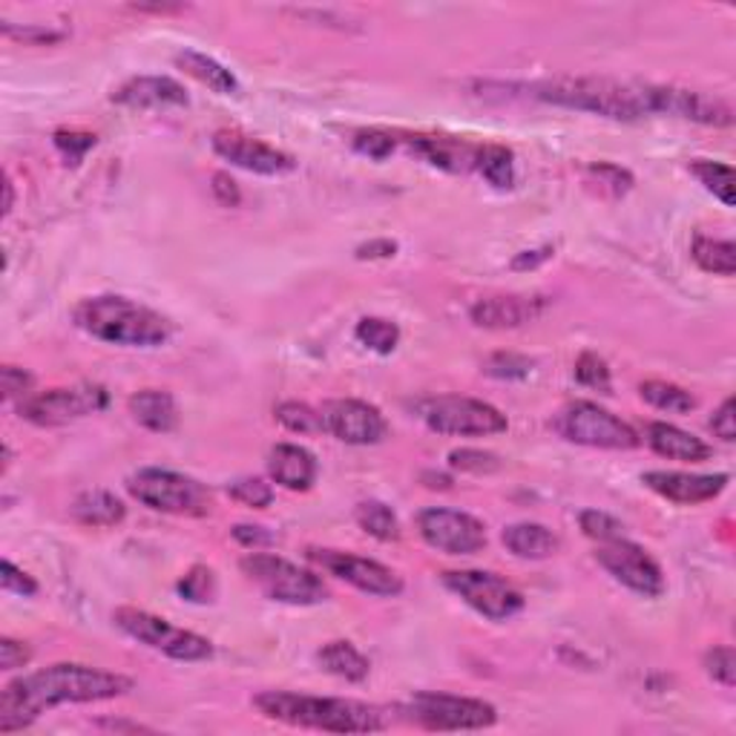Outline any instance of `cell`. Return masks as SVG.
<instances>
[{"label": "cell", "mask_w": 736, "mask_h": 736, "mask_svg": "<svg viewBox=\"0 0 736 736\" xmlns=\"http://www.w3.org/2000/svg\"><path fill=\"white\" fill-rule=\"evenodd\" d=\"M253 705L268 719L297 725V728L328 730V734H377L388 725L380 707L358 700H340V696L265 691L253 696Z\"/></svg>", "instance_id": "3957f363"}, {"label": "cell", "mask_w": 736, "mask_h": 736, "mask_svg": "<svg viewBox=\"0 0 736 736\" xmlns=\"http://www.w3.org/2000/svg\"><path fill=\"white\" fill-rule=\"evenodd\" d=\"M0 388H3V400L12 403L15 397H30L32 388V374H26L18 365H3V372H0Z\"/></svg>", "instance_id": "c3c4849f"}, {"label": "cell", "mask_w": 736, "mask_h": 736, "mask_svg": "<svg viewBox=\"0 0 736 736\" xmlns=\"http://www.w3.org/2000/svg\"><path fill=\"white\" fill-rule=\"evenodd\" d=\"M532 372V360L521 358V354H513V351H501V354H492L486 360V374L498 380H524Z\"/></svg>", "instance_id": "f6af8a7d"}, {"label": "cell", "mask_w": 736, "mask_h": 736, "mask_svg": "<svg viewBox=\"0 0 736 736\" xmlns=\"http://www.w3.org/2000/svg\"><path fill=\"white\" fill-rule=\"evenodd\" d=\"M110 395L105 386L81 383L73 388H50L21 400V417L35 426H64L87 415L107 409Z\"/></svg>", "instance_id": "7c38bea8"}, {"label": "cell", "mask_w": 736, "mask_h": 736, "mask_svg": "<svg viewBox=\"0 0 736 736\" xmlns=\"http://www.w3.org/2000/svg\"><path fill=\"white\" fill-rule=\"evenodd\" d=\"M73 515H75V521L84 524V527L105 529V527H116V524L124 521L127 509H124V504L112 495V492L92 490L75 498Z\"/></svg>", "instance_id": "4316f807"}, {"label": "cell", "mask_w": 736, "mask_h": 736, "mask_svg": "<svg viewBox=\"0 0 736 736\" xmlns=\"http://www.w3.org/2000/svg\"><path fill=\"white\" fill-rule=\"evenodd\" d=\"M268 472L290 492H308L317 481V458L297 443H276L268 452Z\"/></svg>", "instance_id": "7402d4cb"}, {"label": "cell", "mask_w": 736, "mask_h": 736, "mask_svg": "<svg viewBox=\"0 0 736 736\" xmlns=\"http://www.w3.org/2000/svg\"><path fill=\"white\" fill-rule=\"evenodd\" d=\"M693 262L705 274L714 276H734L736 274V245L730 239L696 237L691 245Z\"/></svg>", "instance_id": "f546056e"}, {"label": "cell", "mask_w": 736, "mask_h": 736, "mask_svg": "<svg viewBox=\"0 0 736 736\" xmlns=\"http://www.w3.org/2000/svg\"><path fill=\"white\" fill-rule=\"evenodd\" d=\"M351 147L363 153V156L374 158V162H383L395 153L397 139L386 130H358V133L351 135Z\"/></svg>", "instance_id": "74e56055"}, {"label": "cell", "mask_w": 736, "mask_h": 736, "mask_svg": "<svg viewBox=\"0 0 736 736\" xmlns=\"http://www.w3.org/2000/svg\"><path fill=\"white\" fill-rule=\"evenodd\" d=\"M501 538H504L506 550L518 558H527V561H543V558L556 556L558 550V538L543 524H513L504 529Z\"/></svg>", "instance_id": "484cf974"}, {"label": "cell", "mask_w": 736, "mask_h": 736, "mask_svg": "<svg viewBox=\"0 0 736 736\" xmlns=\"http://www.w3.org/2000/svg\"><path fill=\"white\" fill-rule=\"evenodd\" d=\"M75 322L96 340L124 345V349H158L173 337L167 317L135 299L116 297V294L84 299L81 306L75 308Z\"/></svg>", "instance_id": "277c9868"}, {"label": "cell", "mask_w": 736, "mask_h": 736, "mask_svg": "<svg viewBox=\"0 0 736 736\" xmlns=\"http://www.w3.org/2000/svg\"><path fill=\"white\" fill-rule=\"evenodd\" d=\"M0 584H3V590L7 593H15V595H23V598H30V595L37 593V584L32 575H26L23 570H18L12 561H3L0 564Z\"/></svg>", "instance_id": "681fc988"}, {"label": "cell", "mask_w": 736, "mask_h": 736, "mask_svg": "<svg viewBox=\"0 0 736 736\" xmlns=\"http://www.w3.org/2000/svg\"><path fill=\"white\" fill-rule=\"evenodd\" d=\"M409 147L431 167L447 173L477 171V156H481V144L454 139V135H409Z\"/></svg>", "instance_id": "44dd1931"}, {"label": "cell", "mask_w": 736, "mask_h": 736, "mask_svg": "<svg viewBox=\"0 0 736 736\" xmlns=\"http://www.w3.org/2000/svg\"><path fill=\"white\" fill-rule=\"evenodd\" d=\"M417 532L431 550L447 556H475L486 547V527L475 515L447 506H431L417 515Z\"/></svg>", "instance_id": "4fadbf2b"}, {"label": "cell", "mask_w": 736, "mask_h": 736, "mask_svg": "<svg viewBox=\"0 0 736 736\" xmlns=\"http://www.w3.org/2000/svg\"><path fill=\"white\" fill-rule=\"evenodd\" d=\"M647 490H653L656 495L673 501L682 506H696L705 501L719 498L725 486H728V475H691V472H647L641 475Z\"/></svg>", "instance_id": "d6986e66"}, {"label": "cell", "mask_w": 736, "mask_h": 736, "mask_svg": "<svg viewBox=\"0 0 736 736\" xmlns=\"http://www.w3.org/2000/svg\"><path fill=\"white\" fill-rule=\"evenodd\" d=\"M210 144H213L216 156H222L224 162L237 164L248 173H260V176H283L297 167L294 156L242 133V130H216Z\"/></svg>", "instance_id": "e0dca14e"}, {"label": "cell", "mask_w": 736, "mask_h": 736, "mask_svg": "<svg viewBox=\"0 0 736 736\" xmlns=\"http://www.w3.org/2000/svg\"><path fill=\"white\" fill-rule=\"evenodd\" d=\"M670 87L616 81V78H552L532 87V96L567 110L593 112L613 121L668 116Z\"/></svg>", "instance_id": "7a4b0ae2"}, {"label": "cell", "mask_w": 736, "mask_h": 736, "mask_svg": "<svg viewBox=\"0 0 736 736\" xmlns=\"http://www.w3.org/2000/svg\"><path fill=\"white\" fill-rule=\"evenodd\" d=\"M135 12H156V15H167V12H182L185 7H133Z\"/></svg>", "instance_id": "91938a15"}, {"label": "cell", "mask_w": 736, "mask_h": 736, "mask_svg": "<svg viewBox=\"0 0 736 736\" xmlns=\"http://www.w3.org/2000/svg\"><path fill=\"white\" fill-rule=\"evenodd\" d=\"M587 176L598 182V187H602L604 194H611V196H625L633 187L630 171H625V167H618V164H611V162L590 164Z\"/></svg>", "instance_id": "ab89813d"}, {"label": "cell", "mask_w": 736, "mask_h": 736, "mask_svg": "<svg viewBox=\"0 0 736 736\" xmlns=\"http://www.w3.org/2000/svg\"><path fill=\"white\" fill-rule=\"evenodd\" d=\"M736 406H734V397H728V400L722 403L719 409H716V415L711 417V431H714L716 438L725 440V443H734L736 440Z\"/></svg>", "instance_id": "816d5d0a"}, {"label": "cell", "mask_w": 736, "mask_h": 736, "mask_svg": "<svg viewBox=\"0 0 736 736\" xmlns=\"http://www.w3.org/2000/svg\"><path fill=\"white\" fill-rule=\"evenodd\" d=\"M668 116H677L684 121H696L705 127H730L734 124V110L728 101L716 96L696 90H682V87H670L668 96Z\"/></svg>", "instance_id": "603a6c76"}, {"label": "cell", "mask_w": 736, "mask_h": 736, "mask_svg": "<svg viewBox=\"0 0 736 736\" xmlns=\"http://www.w3.org/2000/svg\"><path fill=\"white\" fill-rule=\"evenodd\" d=\"M556 431L570 443L590 449L625 452V449L639 447V435L633 431V426L590 400L570 403L567 409H561V415L556 417Z\"/></svg>", "instance_id": "9c48e42d"}, {"label": "cell", "mask_w": 736, "mask_h": 736, "mask_svg": "<svg viewBox=\"0 0 736 736\" xmlns=\"http://www.w3.org/2000/svg\"><path fill=\"white\" fill-rule=\"evenodd\" d=\"M547 297H529V294H506V297H486L477 299L469 308V320L477 328H521L527 322H536L547 311Z\"/></svg>", "instance_id": "ac0fdd59"}, {"label": "cell", "mask_w": 736, "mask_h": 736, "mask_svg": "<svg viewBox=\"0 0 736 736\" xmlns=\"http://www.w3.org/2000/svg\"><path fill=\"white\" fill-rule=\"evenodd\" d=\"M358 340L363 342L365 349L377 351V354H392L400 342V328L397 322L383 320V317H363L354 328Z\"/></svg>", "instance_id": "e575fe53"}, {"label": "cell", "mask_w": 736, "mask_h": 736, "mask_svg": "<svg viewBox=\"0 0 736 736\" xmlns=\"http://www.w3.org/2000/svg\"><path fill=\"white\" fill-rule=\"evenodd\" d=\"M276 420L294 435H317L322 431V415L320 409H311L308 403L285 400L276 406Z\"/></svg>", "instance_id": "d590c367"}, {"label": "cell", "mask_w": 736, "mask_h": 736, "mask_svg": "<svg viewBox=\"0 0 736 736\" xmlns=\"http://www.w3.org/2000/svg\"><path fill=\"white\" fill-rule=\"evenodd\" d=\"M403 714L426 730H484L498 722V711L490 702L435 691L415 693Z\"/></svg>", "instance_id": "30bf717a"}, {"label": "cell", "mask_w": 736, "mask_h": 736, "mask_svg": "<svg viewBox=\"0 0 736 736\" xmlns=\"http://www.w3.org/2000/svg\"><path fill=\"white\" fill-rule=\"evenodd\" d=\"M213 185H210V190H213V199L222 205V208H237L239 201H242V194H239V185L237 182L228 176V173H216Z\"/></svg>", "instance_id": "f5cc1de1"}, {"label": "cell", "mask_w": 736, "mask_h": 736, "mask_svg": "<svg viewBox=\"0 0 736 736\" xmlns=\"http://www.w3.org/2000/svg\"><path fill=\"white\" fill-rule=\"evenodd\" d=\"M112 622L121 633H127L130 639L142 641V645L153 647L158 653L171 656L176 662H201L213 656V645L205 636L194 630H182V627L164 622V618L153 616L147 611H135V607H119L112 613Z\"/></svg>", "instance_id": "ba28073f"}, {"label": "cell", "mask_w": 736, "mask_h": 736, "mask_svg": "<svg viewBox=\"0 0 736 736\" xmlns=\"http://www.w3.org/2000/svg\"><path fill=\"white\" fill-rule=\"evenodd\" d=\"M130 415L135 417V424H142L150 431H173L179 424V409H176V400H173L167 392H158V388H144L139 395L130 397Z\"/></svg>", "instance_id": "d4e9b609"}, {"label": "cell", "mask_w": 736, "mask_h": 736, "mask_svg": "<svg viewBox=\"0 0 736 736\" xmlns=\"http://www.w3.org/2000/svg\"><path fill=\"white\" fill-rule=\"evenodd\" d=\"M579 524H581V532L598 543L625 538V524L616 521L613 515L602 513V509H584V513L579 515Z\"/></svg>", "instance_id": "8d00e7d4"}, {"label": "cell", "mask_w": 736, "mask_h": 736, "mask_svg": "<svg viewBox=\"0 0 736 736\" xmlns=\"http://www.w3.org/2000/svg\"><path fill=\"white\" fill-rule=\"evenodd\" d=\"M239 567L274 602L294 604V607H311V604H320L328 598V587L322 584L320 575H314L311 570H303V567L288 561V558L253 550L251 556L239 561Z\"/></svg>", "instance_id": "8992f818"}, {"label": "cell", "mask_w": 736, "mask_h": 736, "mask_svg": "<svg viewBox=\"0 0 736 736\" xmlns=\"http://www.w3.org/2000/svg\"><path fill=\"white\" fill-rule=\"evenodd\" d=\"M647 447L653 449L656 454L668 458V461H682V463H702L711 458V452H714L705 440L691 435V431L679 429V426L673 424L647 426Z\"/></svg>", "instance_id": "cb8c5ba5"}, {"label": "cell", "mask_w": 736, "mask_h": 736, "mask_svg": "<svg viewBox=\"0 0 736 736\" xmlns=\"http://www.w3.org/2000/svg\"><path fill=\"white\" fill-rule=\"evenodd\" d=\"M0 30H3V35L7 37H12V41H23V44H32V46L58 44V41H64V35H67V32H58V30H53V26H41V23H32V26L3 23Z\"/></svg>", "instance_id": "7dc6e473"}, {"label": "cell", "mask_w": 736, "mask_h": 736, "mask_svg": "<svg viewBox=\"0 0 736 736\" xmlns=\"http://www.w3.org/2000/svg\"><path fill=\"white\" fill-rule=\"evenodd\" d=\"M477 173L490 182L492 187H513L515 182V162L513 150L504 144H481V156H477Z\"/></svg>", "instance_id": "d6a6232c"}, {"label": "cell", "mask_w": 736, "mask_h": 736, "mask_svg": "<svg viewBox=\"0 0 736 736\" xmlns=\"http://www.w3.org/2000/svg\"><path fill=\"white\" fill-rule=\"evenodd\" d=\"M354 518H358L360 529L377 538V541H397L400 538V521L392 513V506H386L383 501H363Z\"/></svg>", "instance_id": "1f68e13d"}, {"label": "cell", "mask_w": 736, "mask_h": 736, "mask_svg": "<svg viewBox=\"0 0 736 736\" xmlns=\"http://www.w3.org/2000/svg\"><path fill=\"white\" fill-rule=\"evenodd\" d=\"M3 194H7V199H3V216L12 213V205H15V187H12V179H3Z\"/></svg>", "instance_id": "6f0895ef"}, {"label": "cell", "mask_w": 736, "mask_h": 736, "mask_svg": "<svg viewBox=\"0 0 736 736\" xmlns=\"http://www.w3.org/2000/svg\"><path fill=\"white\" fill-rule=\"evenodd\" d=\"M575 380L581 386L598 388V392H611V369L604 363L598 354L593 351H584L579 360H575Z\"/></svg>", "instance_id": "b9f144b4"}, {"label": "cell", "mask_w": 736, "mask_h": 736, "mask_svg": "<svg viewBox=\"0 0 736 736\" xmlns=\"http://www.w3.org/2000/svg\"><path fill=\"white\" fill-rule=\"evenodd\" d=\"M233 538H237L242 547L248 550H262V547H271L274 543V536H271L265 527H251V524H239L233 527Z\"/></svg>", "instance_id": "db71d44e"}, {"label": "cell", "mask_w": 736, "mask_h": 736, "mask_svg": "<svg viewBox=\"0 0 736 736\" xmlns=\"http://www.w3.org/2000/svg\"><path fill=\"white\" fill-rule=\"evenodd\" d=\"M550 256H552L550 245L538 248V251H524V253H518L513 262H509V268H513V271H536L538 265H543V262L550 260Z\"/></svg>", "instance_id": "9f6ffc18"}, {"label": "cell", "mask_w": 736, "mask_h": 736, "mask_svg": "<svg viewBox=\"0 0 736 736\" xmlns=\"http://www.w3.org/2000/svg\"><path fill=\"white\" fill-rule=\"evenodd\" d=\"M397 253V242L392 239H372L358 248V260H392Z\"/></svg>", "instance_id": "11a10c76"}, {"label": "cell", "mask_w": 736, "mask_h": 736, "mask_svg": "<svg viewBox=\"0 0 736 736\" xmlns=\"http://www.w3.org/2000/svg\"><path fill=\"white\" fill-rule=\"evenodd\" d=\"M424 481H435V484H429L431 490H449L452 486V477L449 475H424Z\"/></svg>", "instance_id": "680465c9"}, {"label": "cell", "mask_w": 736, "mask_h": 736, "mask_svg": "<svg viewBox=\"0 0 736 736\" xmlns=\"http://www.w3.org/2000/svg\"><path fill=\"white\" fill-rule=\"evenodd\" d=\"M641 397H645L653 409L670 411V415H684V411L696 409V397L691 392H684L677 383H664V380H647L639 386Z\"/></svg>", "instance_id": "4dcf8cb0"}, {"label": "cell", "mask_w": 736, "mask_h": 736, "mask_svg": "<svg viewBox=\"0 0 736 736\" xmlns=\"http://www.w3.org/2000/svg\"><path fill=\"white\" fill-rule=\"evenodd\" d=\"M176 67L185 69L190 78H196L199 84H205L208 90L219 92V96H231L239 90L237 78H233L231 69H224L216 58L205 53H196V50H185V53L176 55Z\"/></svg>", "instance_id": "83f0119b"}, {"label": "cell", "mask_w": 736, "mask_h": 736, "mask_svg": "<svg viewBox=\"0 0 736 736\" xmlns=\"http://www.w3.org/2000/svg\"><path fill=\"white\" fill-rule=\"evenodd\" d=\"M449 466L461 469V472H472V475H486L501 466L498 454L481 452V449H454L449 454Z\"/></svg>", "instance_id": "ee69618b"}, {"label": "cell", "mask_w": 736, "mask_h": 736, "mask_svg": "<svg viewBox=\"0 0 736 736\" xmlns=\"http://www.w3.org/2000/svg\"><path fill=\"white\" fill-rule=\"evenodd\" d=\"M55 147L64 153V158H69V164H78L92 147H96V135L81 133V130H58L53 135Z\"/></svg>", "instance_id": "bcb514c9"}, {"label": "cell", "mask_w": 736, "mask_h": 736, "mask_svg": "<svg viewBox=\"0 0 736 736\" xmlns=\"http://www.w3.org/2000/svg\"><path fill=\"white\" fill-rule=\"evenodd\" d=\"M705 670L707 677L719 682L722 688H734L736 684V653L734 647H714L705 653Z\"/></svg>", "instance_id": "7bdbcfd3"}, {"label": "cell", "mask_w": 736, "mask_h": 736, "mask_svg": "<svg viewBox=\"0 0 736 736\" xmlns=\"http://www.w3.org/2000/svg\"><path fill=\"white\" fill-rule=\"evenodd\" d=\"M228 495L239 504L251 506V509H265L274 501V490L271 484H265L262 477H242V481H233L228 486Z\"/></svg>", "instance_id": "60d3db41"}, {"label": "cell", "mask_w": 736, "mask_h": 736, "mask_svg": "<svg viewBox=\"0 0 736 736\" xmlns=\"http://www.w3.org/2000/svg\"><path fill=\"white\" fill-rule=\"evenodd\" d=\"M101 728H112V730H147L142 725H127V722H101Z\"/></svg>", "instance_id": "94428289"}, {"label": "cell", "mask_w": 736, "mask_h": 736, "mask_svg": "<svg viewBox=\"0 0 736 736\" xmlns=\"http://www.w3.org/2000/svg\"><path fill=\"white\" fill-rule=\"evenodd\" d=\"M179 593L182 598L196 604H208L213 602L216 595V575L210 567H194L185 579L179 581Z\"/></svg>", "instance_id": "f35d334b"}, {"label": "cell", "mask_w": 736, "mask_h": 736, "mask_svg": "<svg viewBox=\"0 0 736 736\" xmlns=\"http://www.w3.org/2000/svg\"><path fill=\"white\" fill-rule=\"evenodd\" d=\"M30 659L32 650L23 641L9 639V636L0 639V670H18L23 664H30Z\"/></svg>", "instance_id": "f907efd6"}, {"label": "cell", "mask_w": 736, "mask_h": 736, "mask_svg": "<svg viewBox=\"0 0 736 736\" xmlns=\"http://www.w3.org/2000/svg\"><path fill=\"white\" fill-rule=\"evenodd\" d=\"M691 173L700 179V185H705L707 194H714L722 205H728V208L734 205V171H730V164L696 158L691 164Z\"/></svg>", "instance_id": "836d02e7"}, {"label": "cell", "mask_w": 736, "mask_h": 736, "mask_svg": "<svg viewBox=\"0 0 736 736\" xmlns=\"http://www.w3.org/2000/svg\"><path fill=\"white\" fill-rule=\"evenodd\" d=\"M417 417L438 435L452 438H490L506 431V415L475 397L443 395L417 403Z\"/></svg>", "instance_id": "52a82bcc"}, {"label": "cell", "mask_w": 736, "mask_h": 736, "mask_svg": "<svg viewBox=\"0 0 736 736\" xmlns=\"http://www.w3.org/2000/svg\"><path fill=\"white\" fill-rule=\"evenodd\" d=\"M127 490L139 504L167 515H187V518H201L210 513L213 495L196 477L171 472V469H139Z\"/></svg>", "instance_id": "5b68a950"}, {"label": "cell", "mask_w": 736, "mask_h": 736, "mask_svg": "<svg viewBox=\"0 0 736 736\" xmlns=\"http://www.w3.org/2000/svg\"><path fill=\"white\" fill-rule=\"evenodd\" d=\"M308 558L314 564L322 567L326 573L337 575L351 587H358L360 593L380 595V598H395L403 593V579L392 570V567L372 561V558L363 556H351V552L342 550H320V547H311Z\"/></svg>", "instance_id": "9a60e30c"}, {"label": "cell", "mask_w": 736, "mask_h": 736, "mask_svg": "<svg viewBox=\"0 0 736 736\" xmlns=\"http://www.w3.org/2000/svg\"><path fill=\"white\" fill-rule=\"evenodd\" d=\"M112 101L127 110H162V107H187V92L167 75H139L121 84L112 92Z\"/></svg>", "instance_id": "ffe728a7"}, {"label": "cell", "mask_w": 736, "mask_h": 736, "mask_svg": "<svg viewBox=\"0 0 736 736\" xmlns=\"http://www.w3.org/2000/svg\"><path fill=\"white\" fill-rule=\"evenodd\" d=\"M317 662L331 677H340L345 682H363L369 677V670H372L369 659L351 641H328V645H322L320 653H317Z\"/></svg>", "instance_id": "f1b7e54d"}, {"label": "cell", "mask_w": 736, "mask_h": 736, "mask_svg": "<svg viewBox=\"0 0 736 736\" xmlns=\"http://www.w3.org/2000/svg\"><path fill=\"white\" fill-rule=\"evenodd\" d=\"M595 561L618 581L625 584L633 593L645 595V598H656L664 593V573L662 567L656 564L653 558L647 556L645 547L627 541V538H616V541L598 543L595 550Z\"/></svg>", "instance_id": "5bb4252c"}, {"label": "cell", "mask_w": 736, "mask_h": 736, "mask_svg": "<svg viewBox=\"0 0 736 736\" xmlns=\"http://www.w3.org/2000/svg\"><path fill=\"white\" fill-rule=\"evenodd\" d=\"M133 691V679L90 668V664L58 662L44 670L18 677L0 693V734L30 728L44 711L58 705L107 702Z\"/></svg>", "instance_id": "6da1fadb"}, {"label": "cell", "mask_w": 736, "mask_h": 736, "mask_svg": "<svg viewBox=\"0 0 736 736\" xmlns=\"http://www.w3.org/2000/svg\"><path fill=\"white\" fill-rule=\"evenodd\" d=\"M322 431L351 447H374L388 435V424L377 406L354 397H337L322 403Z\"/></svg>", "instance_id": "2e32d148"}, {"label": "cell", "mask_w": 736, "mask_h": 736, "mask_svg": "<svg viewBox=\"0 0 736 736\" xmlns=\"http://www.w3.org/2000/svg\"><path fill=\"white\" fill-rule=\"evenodd\" d=\"M443 587L454 593L463 604H469L477 616L490 622H509L524 611L521 590L513 587L509 581L486 570H449L440 575Z\"/></svg>", "instance_id": "8fae6325"}]
</instances>
